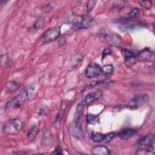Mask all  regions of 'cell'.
<instances>
[{
    "mask_svg": "<svg viewBox=\"0 0 155 155\" xmlns=\"http://www.w3.org/2000/svg\"><path fill=\"white\" fill-rule=\"evenodd\" d=\"M114 71V67L111 65L108 64L107 66H105L102 68V74H110L113 73Z\"/></svg>",
    "mask_w": 155,
    "mask_h": 155,
    "instance_id": "obj_16",
    "label": "cell"
},
{
    "mask_svg": "<svg viewBox=\"0 0 155 155\" xmlns=\"http://www.w3.org/2000/svg\"><path fill=\"white\" fill-rule=\"evenodd\" d=\"M102 74V68L99 64L92 62L89 64L85 70V75L88 78H93Z\"/></svg>",
    "mask_w": 155,
    "mask_h": 155,
    "instance_id": "obj_3",
    "label": "cell"
},
{
    "mask_svg": "<svg viewBox=\"0 0 155 155\" xmlns=\"http://www.w3.org/2000/svg\"><path fill=\"white\" fill-rule=\"evenodd\" d=\"M27 99V91L26 90L23 91L19 95L17 96L15 98L9 101L6 104V107L10 108H16L20 107Z\"/></svg>",
    "mask_w": 155,
    "mask_h": 155,
    "instance_id": "obj_2",
    "label": "cell"
},
{
    "mask_svg": "<svg viewBox=\"0 0 155 155\" xmlns=\"http://www.w3.org/2000/svg\"><path fill=\"white\" fill-rule=\"evenodd\" d=\"M84 110V106L82 104H79L76 107V111L75 113V114H74V119H75V123L76 124H78L79 120L81 118V116L82 115L83 112Z\"/></svg>",
    "mask_w": 155,
    "mask_h": 155,
    "instance_id": "obj_14",
    "label": "cell"
},
{
    "mask_svg": "<svg viewBox=\"0 0 155 155\" xmlns=\"http://www.w3.org/2000/svg\"><path fill=\"white\" fill-rule=\"evenodd\" d=\"M108 43L112 45H119L122 43V38L117 34H107L106 37Z\"/></svg>",
    "mask_w": 155,
    "mask_h": 155,
    "instance_id": "obj_7",
    "label": "cell"
},
{
    "mask_svg": "<svg viewBox=\"0 0 155 155\" xmlns=\"http://www.w3.org/2000/svg\"><path fill=\"white\" fill-rule=\"evenodd\" d=\"M39 133V128L38 126L35 125L30 129V130L28 131V133L27 134V138L28 139L33 141L35 139L37 136L38 135Z\"/></svg>",
    "mask_w": 155,
    "mask_h": 155,
    "instance_id": "obj_13",
    "label": "cell"
},
{
    "mask_svg": "<svg viewBox=\"0 0 155 155\" xmlns=\"http://www.w3.org/2000/svg\"><path fill=\"white\" fill-rule=\"evenodd\" d=\"M139 9L137 8H135L133 9V10H132L131 12L128 14L127 16L129 18H135V17L139 14Z\"/></svg>",
    "mask_w": 155,
    "mask_h": 155,
    "instance_id": "obj_23",
    "label": "cell"
},
{
    "mask_svg": "<svg viewBox=\"0 0 155 155\" xmlns=\"http://www.w3.org/2000/svg\"><path fill=\"white\" fill-rule=\"evenodd\" d=\"M148 100V96L146 94H139L135 96L130 102V107H139L145 104Z\"/></svg>",
    "mask_w": 155,
    "mask_h": 155,
    "instance_id": "obj_5",
    "label": "cell"
},
{
    "mask_svg": "<svg viewBox=\"0 0 155 155\" xmlns=\"http://www.w3.org/2000/svg\"><path fill=\"white\" fill-rule=\"evenodd\" d=\"M105 135L100 133H96L93 135L92 136V139L95 142H99L103 141L104 139Z\"/></svg>",
    "mask_w": 155,
    "mask_h": 155,
    "instance_id": "obj_19",
    "label": "cell"
},
{
    "mask_svg": "<svg viewBox=\"0 0 155 155\" xmlns=\"http://www.w3.org/2000/svg\"><path fill=\"white\" fill-rule=\"evenodd\" d=\"M91 153L95 155H107L110 153V151L105 146H97L92 148Z\"/></svg>",
    "mask_w": 155,
    "mask_h": 155,
    "instance_id": "obj_9",
    "label": "cell"
},
{
    "mask_svg": "<svg viewBox=\"0 0 155 155\" xmlns=\"http://www.w3.org/2000/svg\"><path fill=\"white\" fill-rule=\"evenodd\" d=\"M116 136V134L114 133H108L107 135H105V137H104V142H107V143H108L111 142L114 137H115Z\"/></svg>",
    "mask_w": 155,
    "mask_h": 155,
    "instance_id": "obj_22",
    "label": "cell"
},
{
    "mask_svg": "<svg viewBox=\"0 0 155 155\" xmlns=\"http://www.w3.org/2000/svg\"><path fill=\"white\" fill-rule=\"evenodd\" d=\"M53 154H62V150H61V149H60V148L58 147V148H57L56 149L55 152H53Z\"/></svg>",
    "mask_w": 155,
    "mask_h": 155,
    "instance_id": "obj_29",
    "label": "cell"
},
{
    "mask_svg": "<svg viewBox=\"0 0 155 155\" xmlns=\"http://www.w3.org/2000/svg\"><path fill=\"white\" fill-rule=\"evenodd\" d=\"M138 58L142 61H152L154 59V53L148 48H145L138 53Z\"/></svg>",
    "mask_w": 155,
    "mask_h": 155,
    "instance_id": "obj_6",
    "label": "cell"
},
{
    "mask_svg": "<svg viewBox=\"0 0 155 155\" xmlns=\"http://www.w3.org/2000/svg\"><path fill=\"white\" fill-rule=\"evenodd\" d=\"M112 53V51L110 49V48H109V47L106 48L104 50V51H102V58L104 59L106 56H108L109 55H111Z\"/></svg>",
    "mask_w": 155,
    "mask_h": 155,
    "instance_id": "obj_26",
    "label": "cell"
},
{
    "mask_svg": "<svg viewBox=\"0 0 155 155\" xmlns=\"http://www.w3.org/2000/svg\"><path fill=\"white\" fill-rule=\"evenodd\" d=\"M141 6L146 9H150L152 7V2L151 1H143L140 3Z\"/></svg>",
    "mask_w": 155,
    "mask_h": 155,
    "instance_id": "obj_24",
    "label": "cell"
},
{
    "mask_svg": "<svg viewBox=\"0 0 155 155\" xmlns=\"http://www.w3.org/2000/svg\"><path fill=\"white\" fill-rule=\"evenodd\" d=\"M97 3L96 1H89L87 4V10L88 12H91L94 9L96 4Z\"/></svg>",
    "mask_w": 155,
    "mask_h": 155,
    "instance_id": "obj_25",
    "label": "cell"
},
{
    "mask_svg": "<svg viewBox=\"0 0 155 155\" xmlns=\"http://www.w3.org/2000/svg\"><path fill=\"white\" fill-rule=\"evenodd\" d=\"M102 93L100 90L95 91V92L93 93H89V95H87V96L85 97L84 102L85 104H90V103L93 102V101L99 99L102 96Z\"/></svg>",
    "mask_w": 155,
    "mask_h": 155,
    "instance_id": "obj_8",
    "label": "cell"
},
{
    "mask_svg": "<svg viewBox=\"0 0 155 155\" xmlns=\"http://www.w3.org/2000/svg\"><path fill=\"white\" fill-rule=\"evenodd\" d=\"M61 33L60 27H56L50 28L45 32L43 35V39L45 43H50L54 41L58 38Z\"/></svg>",
    "mask_w": 155,
    "mask_h": 155,
    "instance_id": "obj_4",
    "label": "cell"
},
{
    "mask_svg": "<svg viewBox=\"0 0 155 155\" xmlns=\"http://www.w3.org/2000/svg\"><path fill=\"white\" fill-rule=\"evenodd\" d=\"M87 122L90 124H95L98 123L99 118L97 116L92 114H89L87 115Z\"/></svg>",
    "mask_w": 155,
    "mask_h": 155,
    "instance_id": "obj_15",
    "label": "cell"
},
{
    "mask_svg": "<svg viewBox=\"0 0 155 155\" xmlns=\"http://www.w3.org/2000/svg\"><path fill=\"white\" fill-rule=\"evenodd\" d=\"M136 133V131L133 129H127L123 130L118 133V136L123 139H128L130 137L133 136Z\"/></svg>",
    "mask_w": 155,
    "mask_h": 155,
    "instance_id": "obj_10",
    "label": "cell"
},
{
    "mask_svg": "<svg viewBox=\"0 0 155 155\" xmlns=\"http://www.w3.org/2000/svg\"><path fill=\"white\" fill-rule=\"evenodd\" d=\"M91 21H92V19H91L90 16L84 15L81 16V20L79 22V23L80 25H81V28H87L90 26Z\"/></svg>",
    "mask_w": 155,
    "mask_h": 155,
    "instance_id": "obj_11",
    "label": "cell"
},
{
    "mask_svg": "<svg viewBox=\"0 0 155 155\" xmlns=\"http://www.w3.org/2000/svg\"><path fill=\"white\" fill-rule=\"evenodd\" d=\"M138 152H144V153L154 154V135L149 134L138 141Z\"/></svg>",
    "mask_w": 155,
    "mask_h": 155,
    "instance_id": "obj_1",
    "label": "cell"
},
{
    "mask_svg": "<svg viewBox=\"0 0 155 155\" xmlns=\"http://www.w3.org/2000/svg\"><path fill=\"white\" fill-rule=\"evenodd\" d=\"M43 26V21L41 20H38L35 24V27L36 28H40Z\"/></svg>",
    "mask_w": 155,
    "mask_h": 155,
    "instance_id": "obj_27",
    "label": "cell"
},
{
    "mask_svg": "<svg viewBox=\"0 0 155 155\" xmlns=\"http://www.w3.org/2000/svg\"><path fill=\"white\" fill-rule=\"evenodd\" d=\"M10 123L16 130H20L22 127V121L18 118H16L12 120Z\"/></svg>",
    "mask_w": 155,
    "mask_h": 155,
    "instance_id": "obj_17",
    "label": "cell"
},
{
    "mask_svg": "<svg viewBox=\"0 0 155 155\" xmlns=\"http://www.w3.org/2000/svg\"><path fill=\"white\" fill-rule=\"evenodd\" d=\"M121 53H122L123 56L125 58V59H127L128 58H130V57H131V56H134L133 53H132L131 51H130L129 50L124 49L121 50Z\"/></svg>",
    "mask_w": 155,
    "mask_h": 155,
    "instance_id": "obj_21",
    "label": "cell"
},
{
    "mask_svg": "<svg viewBox=\"0 0 155 155\" xmlns=\"http://www.w3.org/2000/svg\"><path fill=\"white\" fill-rule=\"evenodd\" d=\"M9 63V58L6 54H4L1 56V65L2 67H5Z\"/></svg>",
    "mask_w": 155,
    "mask_h": 155,
    "instance_id": "obj_20",
    "label": "cell"
},
{
    "mask_svg": "<svg viewBox=\"0 0 155 155\" xmlns=\"http://www.w3.org/2000/svg\"><path fill=\"white\" fill-rule=\"evenodd\" d=\"M19 87L20 86L18 83L14 81H10L7 84L5 90H6V92L7 93H12L18 90Z\"/></svg>",
    "mask_w": 155,
    "mask_h": 155,
    "instance_id": "obj_12",
    "label": "cell"
},
{
    "mask_svg": "<svg viewBox=\"0 0 155 155\" xmlns=\"http://www.w3.org/2000/svg\"><path fill=\"white\" fill-rule=\"evenodd\" d=\"M136 63V58L134 56H131L130 58L125 59V64L128 67H131L134 66Z\"/></svg>",
    "mask_w": 155,
    "mask_h": 155,
    "instance_id": "obj_18",
    "label": "cell"
},
{
    "mask_svg": "<svg viewBox=\"0 0 155 155\" xmlns=\"http://www.w3.org/2000/svg\"><path fill=\"white\" fill-rule=\"evenodd\" d=\"M47 110H48V108L47 107H46L45 106H43L41 108V110H40V114H44L45 113H46L47 112Z\"/></svg>",
    "mask_w": 155,
    "mask_h": 155,
    "instance_id": "obj_28",
    "label": "cell"
}]
</instances>
